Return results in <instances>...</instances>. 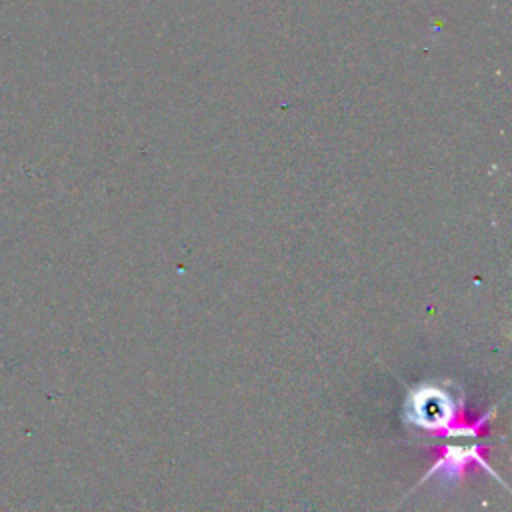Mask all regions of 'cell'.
<instances>
[{"label": "cell", "instance_id": "cell-1", "mask_svg": "<svg viewBox=\"0 0 512 512\" xmlns=\"http://www.w3.org/2000/svg\"><path fill=\"white\" fill-rule=\"evenodd\" d=\"M460 410V402L452 398L450 392L426 384L408 394L404 412L410 424L432 432V434H460V436H470L476 438L480 426L490 418L492 412L482 416L474 424H456V416Z\"/></svg>", "mask_w": 512, "mask_h": 512}, {"label": "cell", "instance_id": "cell-2", "mask_svg": "<svg viewBox=\"0 0 512 512\" xmlns=\"http://www.w3.org/2000/svg\"><path fill=\"white\" fill-rule=\"evenodd\" d=\"M470 462L480 464L490 476L500 480L498 474L492 472L490 466L482 460L480 444L476 440H472L470 444H448V446H444L440 456H438V460L434 462V466L424 474L422 482L428 480V478H438L444 484L456 482V480L462 478V474H464V470L468 468Z\"/></svg>", "mask_w": 512, "mask_h": 512}]
</instances>
